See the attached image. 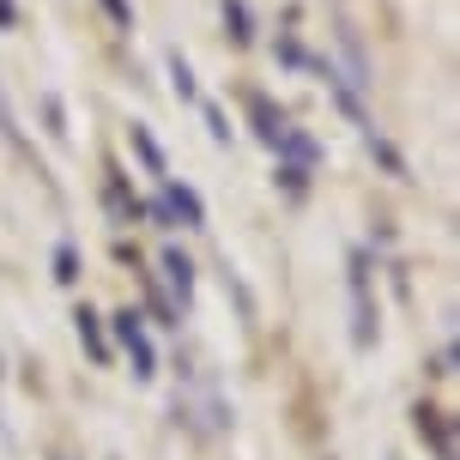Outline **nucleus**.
<instances>
[{"mask_svg": "<svg viewBox=\"0 0 460 460\" xmlns=\"http://www.w3.org/2000/svg\"><path fill=\"white\" fill-rule=\"evenodd\" d=\"M340 49H345V61H351V85H369L364 79V43H358V31H351V24H340Z\"/></svg>", "mask_w": 460, "mask_h": 460, "instance_id": "9d476101", "label": "nucleus"}, {"mask_svg": "<svg viewBox=\"0 0 460 460\" xmlns=\"http://www.w3.org/2000/svg\"><path fill=\"white\" fill-rule=\"evenodd\" d=\"M249 121H254V139H261L267 152H279V139H285V128H291V115L279 110L267 92H249Z\"/></svg>", "mask_w": 460, "mask_h": 460, "instance_id": "423d86ee", "label": "nucleus"}, {"mask_svg": "<svg viewBox=\"0 0 460 460\" xmlns=\"http://www.w3.org/2000/svg\"><path fill=\"white\" fill-rule=\"evenodd\" d=\"M164 285H170V291H164V297H170V309H176V315H188V303H194V261H188L182 249H164Z\"/></svg>", "mask_w": 460, "mask_h": 460, "instance_id": "20e7f679", "label": "nucleus"}, {"mask_svg": "<svg viewBox=\"0 0 460 460\" xmlns=\"http://www.w3.org/2000/svg\"><path fill=\"white\" fill-rule=\"evenodd\" d=\"M110 327H115V340H121V351L134 358V376H139V382H152V376H158V351H152V340H146V315L121 309Z\"/></svg>", "mask_w": 460, "mask_h": 460, "instance_id": "f03ea898", "label": "nucleus"}, {"mask_svg": "<svg viewBox=\"0 0 460 460\" xmlns=\"http://www.w3.org/2000/svg\"><path fill=\"white\" fill-rule=\"evenodd\" d=\"M134 152H139V164H146L152 176H164V152H158V139H152L146 121H134Z\"/></svg>", "mask_w": 460, "mask_h": 460, "instance_id": "1a4fd4ad", "label": "nucleus"}, {"mask_svg": "<svg viewBox=\"0 0 460 460\" xmlns=\"http://www.w3.org/2000/svg\"><path fill=\"white\" fill-rule=\"evenodd\" d=\"M170 79H176V97H182V103H194V97H200V85H194V67H188L176 49H170Z\"/></svg>", "mask_w": 460, "mask_h": 460, "instance_id": "f8f14e48", "label": "nucleus"}, {"mask_svg": "<svg viewBox=\"0 0 460 460\" xmlns=\"http://www.w3.org/2000/svg\"><path fill=\"white\" fill-rule=\"evenodd\" d=\"M207 128H212V139H218V146H230V121H225V110H218V103H207Z\"/></svg>", "mask_w": 460, "mask_h": 460, "instance_id": "4468645a", "label": "nucleus"}, {"mask_svg": "<svg viewBox=\"0 0 460 460\" xmlns=\"http://www.w3.org/2000/svg\"><path fill=\"white\" fill-rule=\"evenodd\" d=\"M412 430L430 442V455H437V460H455V424H448V412H442V406H430V400H424V406L412 412Z\"/></svg>", "mask_w": 460, "mask_h": 460, "instance_id": "39448f33", "label": "nucleus"}, {"mask_svg": "<svg viewBox=\"0 0 460 460\" xmlns=\"http://www.w3.org/2000/svg\"><path fill=\"white\" fill-rule=\"evenodd\" d=\"M55 279H61V285H73V279H79V254H73L67 243L55 249Z\"/></svg>", "mask_w": 460, "mask_h": 460, "instance_id": "ddd939ff", "label": "nucleus"}, {"mask_svg": "<svg viewBox=\"0 0 460 460\" xmlns=\"http://www.w3.org/2000/svg\"><path fill=\"white\" fill-rule=\"evenodd\" d=\"M103 13H110L121 31H134V6H128V0H103Z\"/></svg>", "mask_w": 460, "mask_h": 460, "instance_id": "2eb2a0df", "label": "nucleus"}, {"mask_svg": "<svg viewBox=\"0 0 460 460\" xmlns=\"http://www.w3.org/2000/svg\"><path fill=\"white\" fill-rule=\"evenodd\" d=\"M13 24H19V6H13V0H0V31H13Z\"/></svg>", "mask_w": 460, "mask_h": 460, "instance_id": "dca6fc26", "label": "nucleus"}, {"mask_svg": "<svg viewBox=\"0 0 460 460\" xmlns=\"http://www.w3.org/2000/svg\"><path fill=\"white\" fill-rule=\"evenodd\" d=\"M103 200H110V212L121 218V225H134V218H146V207H139L134 194H128V176H121V164H110V182H103Z\"/></svg>", "mask_w": 460, "mask_h": 460, "instance_id": "0eeeda50", "label": "nucleus"}, {"mask_svg": "<svg viewBox=\"0 0 460 460\" xmlns=\"http://www.w3.org/2000/svg\"><path fill=\"white\" fill-rule=\"evenodd\" d=\"M225 31H230V43H254V31H249V6H243V0H225Z\"/></svg>", "mask_w": 460, "mask_h": 460, "instance_id": "9b49d317", "label": "nucleus"}, {"mask_svg": "<svg viewBox=\"0 0 460 460\" xmlns=\"http://www.w3.org/2000/svg\"><path fill=\"white\" fill-rule=\"evenodd\" d=\"M55 460H67V455H55Z\"/></svg>", "mask_w": 460, "mask_h": 460, "instance_id": "f3484780", "label": "nucleus"}, {"mask_svg": "<svg viewBox=\"0 0 460 460\" xmlns=\"http://www.w3.org/2000/svg\"><path fill=\"white\" fill-rule=\"evenodd\" d=\"M73 322H79V345H85V351H92L97 364H110V340H103V322H97L92 309H79V315H73Z\"/></svg>", "mask_w": 460, "mask_h": 460, "instance_id": "6e6552de", "label": "nucleus"}, {"mask_svg": "<svg viewBox=\"0 0 460 460\" xmlns=\"http://www.w3.org/2000/svg\"><path fill=\"white\" fill-rule=\"evenodd\" d=\"M158 225H182V230H200L207 225V207H200V194L182 188L176 176H158V207H146Z\"/></svg>", "mask_w": 460, "mask_h": 460, "instance_id": "f257e3e1", "label": "nucleus"}, {"mask_svg": "<svg viewBox=\"0 0 460 460\" xmlns=\"http://www.w3.org/2000/svg\"><path fill=\"white\" fill-rule=\"evenodd\" d=\"M351 315H358L351 340L369 345V340H376V309H369V254H364V249L351 254Z\"/></svg>", "mask_w": 460, "mask_h": 460, "instance_id": "7ed1b4c3", "label": "nucleus"}]
</instances>
